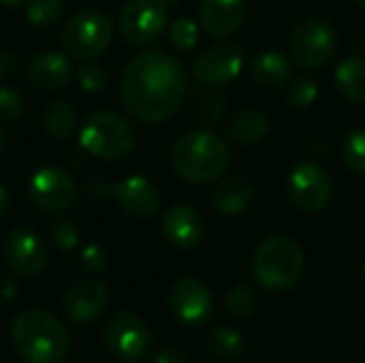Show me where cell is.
<instances>
[{
    "instance_id": "cell-27",
    "label": "cell",
    "mask_w": 365,
    "mask_h": 363,
    "mask_svg": "<svg viewBox=\"0 0 365 363\" xmlns=\"http://www.w3.org/2000/svg\"><path fill=\"white\" fill-rule=\"evenodd\" d=\"M62 13H64L62 0H30L26 4V19L38 28L53 26L62 17Z\"/></svg>"
},
{
    "instance_id": "cell-22",
    "label": "cell",
    "mask_w": 365,
    "mask_h": 363,
    "mask_svg": "<svg viewBox=\"0 0 365 363\" xmlns=\"http://www.w3.org/2000/svg\"><path fill=\"white\" fill-rule=\"evenodd\" d=\"M269 135V120L259 109H244L229 122V137L237 145H259Z\"/></svg>"
},
{
    "instance_id": "cell-7",
    "label": "cell",
    "mask_w": 365,
    "mask_h": 363,
    "mask_svg": "<svg viewBox=\"0 0 365 363\" xmlns=\"http://www.w3.org/2000/svg\"><path fill=\"white\" fill-rule=\"evenodd\" d=\"M338 49V36L329 21L321 17L304 19L295 26L289 39V51L291 58L297 62V66L306 71H317L329 64V60L336 56Z\"/></svg>"
},
{
    "instance_id": "cell-36",
    "label": "cell",
    "mask_w": 365,
    "mask_h": 363,
    "mask_svg": "<svg viewBox=\"0 0 365 363\" xmlns=\"http://www.w3.org/2000/svg\"><path fill=\"white\" fill-rule=\"evenodd\" d=\"M17 68V58L6 51V49H0V81L9 79Z\"/></svg>"
},
{
    "instance_id": "cell-1",
    "label": "cell",
    "mask_w": 365,
    "mask_h": 363,
    "mask_svg": "<svg viewBox=\"0 0 365 363\" xmlns=\"http://www.w3.org/2000/svg\"><path fill=\"white\" fill-rule=\"evenodd\" d=\"M188 88V73L175 56L143 51L126 64L120 96L133 118L148 124H160L182 107Z\"/></svg>"
},
{
    "instance_id": "cell-34",
    "label": "cell",
    "mask_w": 365,
    "mask_h": 363,
    "mask_svg": "<svg viewBox=\"0 0 365 363\" xmlns=\"http://www.w3.org/2000/svg\"><path fill=\"white\" fill-rule=\"evenodd\" d=\"M79 263L83 265L86 272L90 274H103L107 270V255L101 246L96 244H88L83 246V250L79 252Z\"/></svg>"
},
{
    "instance_id": "cell-4",
    "label": "cell",
    "mask_w": 365,
    "mask_h": 363,
    "mask_svg": "<svg viewBox=\"0 0 365 363\" xmlns=\"http://www.w3.org/2000/svg\"><path fill=\"white\" fill-rule=\"evenodd\" d=\"M304 252L299 244L287 235L263 240L252 255V276L269 291L293 289L304 274Z\"/></svg>"
},
{
    "instance_id": "cell-32",
    "label": "cell",
    "mask_w": 365,
    "mask_h": 363,
    "mask_svg": "<svg viewBox=\"0 0 365 363\" xmlns=\"http://www.w3.org/2000/svg\"><path fill=\"white\" fill-rule=\"evenodd\" d=\"M319 96V83L312 77H299L291 83L287 92V103L293 109H306L310 107Z\"/></svg>"
},
{
    "instance_id": "cell-5",
    "label": "cell",
    "mask_w": 365,
    "mask_h": 363,
    "mask_svg": "<svg viewBox=\"0 0 365 363\" xmlns=\"http://www.w3.org/2000/svg\"><path fill=\"white\" fill-rule=\"evenodd\" d=\"M79 145L88 156L101 160H120L135 150L137 133L120 113L94 111L79 128Z\"/></svg>"
},
{
    "instance_id": "cell-19",
    "label": "cell",
    "mask_w": 365,
    "mask_h": 363,
    "mask_svg": "<svg viewBox=\"0 0 365 363\" xmlns=\"http://www.w3.org/2000/svg\"><path fill=\"white\" fill-rule=\"evenodd\" d=\"M73 77V64L62 51H38L28 62V79L38 90H62Z\"/></svg>"
},
{
    "instance_id": "cell-21",
    "label": "cell",
    "mask_w": 365,
    "mask_h": 363,
    "mask_svg": "<svg viewBox=\"0 0 365 363\" xmlns=\"http://www.w3.org/2000/svg\"><path fill=\"white\" fill-rule=\"evenodd\" d=\"M334 81L338 92L353 105L365 103V58L361 56H349L344 58L336 73Z\"/></svg>"
},
{
    "instance_id": "cell-11",
    "label": "cell",
    "mask_w": 365,
    "mask_h": 363,
    "mask_svg": "<svg viewBox=\"0 0 365 363\" xmlns=\"http://www.w3.org/2000/svg\"><path fill=\"white\" fill-rule=\"evenodd\" d=\"M287 193L299 210L321 212L331 201L334 182L323 167L314 163H299L287 178Z\"/></svg>"
},
{
    "instance_id": "cell-40",
    "label": "cell",
    "mask_w": 365,
    "mask_h": 363,
    "mask_svg": "<svg viewBox=\"0 0 365 363\" xmlns=\"http://www.w3.org/2000/svg\"><path fill=\"white\" fill-rule=\"evenodd\" d=\"M160 4H165L167 9H171V6H175V4H180L182 0H158Z\"/></svg>"
},
{
    "instance_id": "cell-2",
    "label": "cell",
    "mask_w": 365,
    "mask_h": 363,
    "mask_svg": "<svg viewBox=\"0 0 365 363\" xmlns=\"http://www.w3.org/2000/svg\"><path fill=\"white\" fill-rule=\"evenodd\" d=\"M231 163L229 143L212 131H190L175 139L171 148L173 171L190 184L218 180Z\"/></svg>"
},
{
    "instance_id": "cell-18",
    "label": "cell",
    "mask_w": 365,
    "mask_h": 363,
    "mask_svg": "<svg viewBox=\"0 0 365 363\" xmlns=\"http://www.w3.org/2000/svg\"><path fill=\"white\" fill-rule=\"evenodd\" d=\"M246 0H201L199 19L212 36H231L246 21Z\"/></svg>"
},
{
    "instance_id": "cell-35",
    "label": "cell",
    "mask_w": 365,
    "mask_h": 363,
    "mask_svg": "<svg viewBox=\"0 0 365 363\" xmlns=\"http://www.w3.org/2000/svg\"><path fill=\"white\" fill-rule=\"evenodd\" d=\"M154 363H190V362H188V357H186V353H184V351H180V349H175V347H167V349H163V351H158V353L154 355Z\"/></svg>"
},
{
    "instance_id": "cell-23",
    "label": "cell",
    "mask_w": 365,
    "mask_h": 363,
    "mask_svg": "<svg viewBox=\"0 0 365 363\" xmlns=\"http://www.w3.org/2000/svg\"><path fill=\"white\" fill-rule=\"evenodd\" d=\"M252 77L263 88H280L293 77V64L280 51H263L252 62Z\"/></svg>"
},
{
    "instance_id": "cell-29",
    "label": "cell",
    "mask_w": 365,
    "mask_h": 363,
    "mask_svg": "<svg viewBox=\"0 0 365 363\" xmlns=\"http://www.w3.org/2000/svg\"><path fill=\"white\" fill-rule=\"evenodd\" d=\"M169 41L180 51H190L199 43V26L190 17H180L169 26Z\"/></svg>"
},
{
    "instance_id": "cell-43",
    "label": "cell",
    "mask_w": 365,
    "mask_h": 363,
    "mask_svg": "<svg viewBox=\"0 0 365 363\" xmlns=\"http://www.w3.org/2000/svg\"><path fill=\"white\" fill-rule=\"evenodd\" d=\"M364 280H365V261H364Z\"/></svg>"
},
{
    "instance_id": "cell-38",
    "label": "cell",
    "mask_w": 365,
    "mask_h": 363,
    "mask_svg": "<svg viewBox=\"0 0 365 363\" xmlns=\"http://www.w3.org/2000/svg\"><path fill=\"white\" fill-rule=\"evenodd\" d=\"M11 208V193L6 190V186L0 184V218L9 212Z\"/></svg>"
},
{
    "instance_id": "cell-9",
    "label": "cell",
    "mask_w": 365,
    "mask_h": 363,
    "mask_svg": "<svg viewBox=\"0 0 365 363\" xmlns=\"http://www.w3.org/2000/svg\"><path fill=\"white\" fill-rule=\"evenodd\" d=\"M167 11L158 0H126L118 17L120 34L135 47H148L165 34Z\"/></svg>"
},
{
    "instance_id": "cell-24",
    "label": "cell",
    "mask_w": 365,
    "mask_h": 363,
    "mask_svg": "<svg viewBox=\"0 0 365 363\" xmlns=\"http://www.w3.org/2000/svg\"><path fill=\"white\" fill-rule=\"evenodd\" d=\"M77 126V116L71 103L56 98L49 101L43 109V128L53 139H68Z\"/></svg>"
},
{
    "instance_id": "cell-6",
    "label": "cell",
    "mask_w": 365,
    "mask_h": 363,
    "mask_svg": "<svg viewBox=\"0 0 365 363\" xmlns=\"http://www.w3.org/2000/svg\"><path fill=\"white\" fill-rule=\"evenodd\" d=\"M113 39V21L107 13L98 9H86L71 15L62 28V47L64 51L79 60H96Z\"/></svg>"
},
{
    "instance_id": "cell-33",
    "label": "cell",
    "mask_w": 365,
    "mask_h": 363,
    "mask_svg": "<svg viewBox=\"0 0 365 363\" xmlns=\"http://www.w3.org/2000/svg\"><path fill=\"white\" fill-rule=\"evenodd\" d=\"M24 113V98L21 94L11 88L2 86L0 88V122H15Z\"/></svg>"
},
{
    "instance_id": "cell-16",
    "label": "cell",
    "mask_w": 365,
    "mask_h": 363,
    "mask_svg": "<svg viewBox=\"0 0 365 363\" xmlns=\"http://www.w3.org/2000/svg\"><path fill=\"white\" fill-rule=\"evenodd\" d=\"M109 293L96 280H77L62 295V312L75 325L94 323L107 308Z\"/></svg>"
},
{
    "instance_id": "cell-28",
    "label": "cell",
    "mask_w": 365,
    "mask_h": 363,
    "mask_svg": "<svg viewBox=\"0 0 365 363\" xmlns=\"http://www.w3.org/2000/svg\"><path fill=\"white\" fill-rule=\"evenodd\" d=\"M49 240L60 252H71L79 246V227L71 218L60 216L49 225Z\"/></svg>"
},
{
    "instance_id": "cell-39",
    "label": "cell",
    "mask_w": 365,
    "mask_h": 363,
    "mask_svg": "<svg viewBox=\"0 0 365 363\" xmlns=\"http://www.w3.org/2000/svg\"><path fill=\"white\" fill-rule=\"evenodd\" d=\"M30 0H0V4L4 6H26Z\"/></svg>"
},
{
    "instance_id": "cell-3",
    "label": "cell",
    "mask_w": 365,
    "mask_h": 363,
    "mask_svg": "<svg viewBox=\"0 0 365 363\" xmlns=\"http://www.w3.org/2000/svg\"><path fill=\"white\" fill-rule=\"evenodd\" d=\"M11 340L28 363H60L68 353L66 327L43 308L19 312L11 325Z\"/></svg>"
},
{
    "instance_id": "cell-42",
    "label": "cell",
    "mask_w": 365,
    "mask_h": 363,
    "mask_svg": "<svg viewBox=\"0 0 365 363\" xmlns=\"http://www.w3.org/2000/svg\"><path fill=\"white\" fill-rule=\"evenodd\" d=\"M355 2H357V4H359L361 9H365V0H355Z\"/></svg>"
},
{
    "instance_id": "cell-13",
    "label": "cell",
    "mask_w": 365,
    "mask_h": 363,
    "mask_svg": "<svg viewBox=\"0 0 365 363\" xmlns=\"http://www.w3.org/2000/svg\"><path fill=\"white\" fill-rule=\"evenodd\" d=\"M244 68V51L231 41H220L205 47L192 64L195 77L205 86H225Z\"/></svg>"
},
{
    "instance_id": "cell-17",
    "label": "cell",
    "mask_w": 365,
    "mask_h": 363,
    "mask_svg": "<svg viewBox=\"0 0 365 363\" xmlns=\"http://www.w3.org/2000/svg\"><path fill=\"white\" fill-rule=\"evenodd\" d=\"M163 235L178 250H192L205 235L201 214L190 205H173L163 214Z\"/></svg>"
},
{
    "instance_id": "cell-14",
    "label": "cell",
    "mask_w": 365,
    "mask_h": 363,
    "mask_svg": "<svg viewBox=\"0 0 365 363\" xmlns=\"http://www.w3.org/2000/svg\"><path fill=\"white\" fill-rule=\"evenodd\" d=\"M2 257L13 274L21 278H32L38 276L47 265V246L34 231L17 227L4 240Z\"/></svg>"
},
{
    "instance_id": "cell-37",
    "label": "cell",
    "mask_w": 365,
    "mask_h": 363,
    "mask_svg": "<svg viewBox=\"0 0 365 363\" xmlns=\"http://www.w3.org/2000/svg\"><path fill=\"white\" fill-rule=\"evenodd\" d=\"M17 297V285L9 278L0 280V304H11Z\"/></svg>"
},
{
    "instance_id": "cell-15",
    "label": "cell",
    "mask_w": 365,
    "mask_h": 363,
    "mask_svg": "<svg viewBox=\"0 0 365 363\" xmlns=\"http://www.w3.org/2000/svg\"><path fill=\"white\" fill-rule=\"evenodd\" d=\"M169 308L171 315L190 327H199L203 325L212 310H214V302H212V293L207 289L205 282H201L199 278H180L171 291H169Z\"/></svg>"
},
{
    "instance_id": "cell-8",
    "label": "cell",
    "mask_w": 365,
    "mask_h": 363,
    "mask_svg": "<svg viewBox=\"0 0 365 363\" xmlns=\"http://www.w3.org/2000/svg\"><path fill=\"white\" fill-rule=\"evenodd\" d=\"M152 336L148 325L130 310L111 315L103 327L105 351L120 362H139L150 351Z\"/></svg>"
},
{
    "instance_id": "cell-10",
    "label": "cell",
    "mask_w": 365,
    "mask_h": 363,
    "mask_svg": "<svg viewBox=\"0 0 365 363\" xmlns=\"http://www.w3.org/2000/svg\"><path fill=\"white\" fill-rule=\"evenodd\" d=\"M28 197L41 212L60 214L75 203L77 184L64 169L41 167L28 180Z\"/></svg>"
},
{
    "instance_id": "cell-25",
    "label": "cell",
    "mask_w": 365,
    "mask_h": 363,
    "mask_svg": "<svg viewBox=\"0 0 365 363\" xmlns=\"http://www.w3.org/2000/svg\"><path fill=\"white\" fill-rule=\"evenodd\" d=\"M207 349L220 362L233 363L244 355V338L237 329L229 325H216L207 334Z\"/></svg>"
},
{
    "instance_id": "cell-20",
    "label": "cell",
    "mask_w": 365,
    "mask_h": 363,
    "mask_svg": "<svg viewBox=\"0 0 365 363\" xmlns=\"http://www.w3.org/2000/svg\"><path fill=\"white\" fill-rule=\"evenodd\" d=\"M257 197L255 184L244 175H229L212 190V208L222 216L246 212Z\"/></svg>"
},
{
    "instance_id": "cell-26",
    "label": "cell",
    "mask_w": 365,
    "mask_h": 363,
    "mask_svg": "<svg viewBox=\"0 0 365 363\" xmlns=\"http://www.w3.org/2000/svg\"><path fill=\"white\" fill-rule=\"evenodd\" d=\"M227 310L237 321L250 319L259 310V295H257V291L250 285H246V282H237L227 293Z\"/></svg>"
},
{
    "instance_id": "cell-30",
    "label": "cell",
    "mask_w": 365,
    "mask_h": 363,
    "mask_svg": "<svg viewBox=\"0 0 365 363\" xmlns=\"http://www.w3.org/2000/svg\"><path fill=\"white\" fill-rule=\"evenodd\" d=\"M109 83V73L103 64L98 62H86L79 71H77V86L81 92L88 94H98L107 88Z\"/></svg>"
},
{
    "instance_id": "cell-41",
    "label": "cell",
    "mask_w": 365,
    "mask_h": 363,
    "mask_svg": "<svg viewBox=\"0 0 365 363\" xmlns=\"http://www.w3.org/2000/svg\"><path fill=\"white\" fill-rule=\"evenodd\" d=\"M2 148H4V131L0 126V152H2Z\"/></svg>"
},
{
    "instance_id": "cell-12",
    "label": "cell",
    "mask_w": 365,
    "mask_h": 363,
    "mask_svg": "<svg viewBox=\"0 0 365 363\" xmlns=\"http://www.w3.org/2000/svg\"><path fill=\"white\" fill-rule=\"evenodd\" d=\"M96 190V195L113 197L122 212L139 220H148L160 210V193L143 175H130L118 184H98Z\"/></svg>"
},
{
    "instance_id": "cell-31",
    "label": "cell",
    "mask_w": 365,
    "mask_h": 363,
    "mask_svg": "<svg viewBox=\"0 0 365 363\" xmlns=\"http://www.w3.org/2000/svg\"><path fill=\"white\" fill-rule=\"evenodd\" d=\"M342 160L353 173L365 175V131H355L344 139Z\"/></svg>"
}]
</instances>
